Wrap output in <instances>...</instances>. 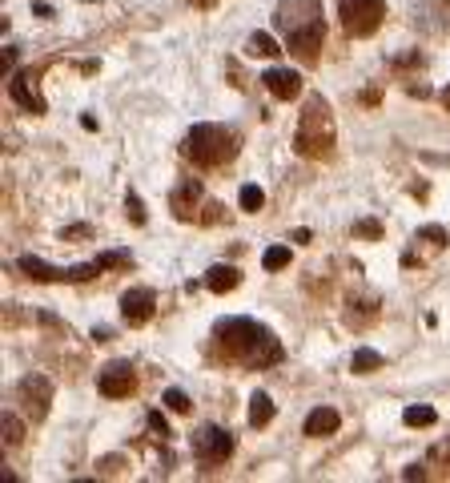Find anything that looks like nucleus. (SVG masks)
I'll list each match as a JSON object with an SVG mask.
<instances>
[{
    "instance_id": "1",
    "label": "nucleus",
    "mask_w": 450,
    "mask_h": 483,
    "mask_svg": "<svg viewBox=\"0 0 450 483\" xmlns=\"http://www.w3.org/2000/svg\"><path fill=\"white\" fill-rule=\"evenodd\" d=\"M213 343L221 351V359L229 362H242L250 370H261V367H274L282 362V343L274 339V331L253 318H221L213 326Z\"/></svg>"
},
{
    "instance_id": "2",
    "label": "nucleus",
    "mask_w": 450,
    "mask_h": 483,
    "mask_svg": "<svg viewBox=\"0 0 450 483\" xmlns=\"http://www.w3.org/2000/svg\"><path fill=\"white\" fill-rule=\"evenodd\" d=\"M277 33L290 41V49L314 61L322 49V36H326V20H322V4L318 0H282L274 12Z\"/></svg>"
},
{
    "instance_id": "3",
    "label": "nucleus",
    "mask_w": 450,
    "mask_h": 483,
    "mask_svg": "<svg viewBox=\"0 0 450 483\" xmlns=\"http://www.w3.org/2000/svg\"><path fill=\"white\" fill-rule=\"evenodd\" d=\"M294 150L310 161L330 158V150H334V117H330V105L322 93L306 97V109L298 117V133H294Z\"/></svg>"
},
{
    "instance_id": "4",
    "label": "nucleus",
    "mask_w": 450,
    "mask_h": 483,
    "mask_svg": "<svg viewBox=\"0 0 450 483\" xmlns=\"http://www.w3.org/2000/svg\"><path fill=\"white\" fill-rule=\"evenodd\" d=\"M237 137L234 129H225V125H193L190 129V141H185V153H190L198 166L213 169V166H225V161L237 158Z\"/></svg>"
},
{
    "instance_id": "5",
    "label": "nucleus",
    "mask_w": 450,
    "mask_h": 483,
    "mask_svg": "<svg viewBox=\"0 0 450 483\" xmlns=\"http://www.w3.org/2000/svg\"><path fill=\"white\" fill-rule=\"evenodd\" d=\"M338 17L350 36H374L386 17V0H338Z\"/></svg>"
},
{
    "instance_id": "6",
    "label": "nucleus",
    "mask_w": 450,
    "mask_h": 483,
    "mask_svg": "<svg viewBox=\"0 0 450 483\" xmlns=\"http://www.w3.org/2000/svg\"><path fill=\"white\" fill-rule=\"evenodd\" d=\"M17 266L36 282H89L105 270L101 258H93V262H85V266H49L44 258H33V254H25Z\"/></svg>"
},
{
    "instance_id": "7",
    "label": "nucleus",
    "mask_w": 450,
    "mask_h": 483,
    "mask_svg": "<svg viewBox=\"0 0 450 483\" xmlns=\"http://www.w3.org/2000/svg\"><path fill=\"white\" fill-rule=\"evenodd\" d=\"M193 456H198L201 464H225V459L234 456V435L225 427L193 431Z\"/></svg>"
},
{
    "instance_id": "8",
    "label": "nucleus",
    "mask_w": 450,
    "mask_h": 483,
    "mask_svg": "<svg viewBox=\"0 0 450 483\" xmlns=\"http://www.w3.org/2000/svg\"><path fill=\"white\" fill-rule=\"evenodd\" d=\"M17 403L25 407L28 419L41 423L44 415H49V403H52V383L44 375H25L17 383Z\"/></svg>"
},
{
    "instance_id": "9",
    "label": "nucleus",
    "mask_w": 450,
    "mask_h": 483,
    "mask_svg": "<svg viewBox=\"0 0 450 483\" xmlns=\"http://www.w3.org/2000/svg\"><path fill=\"white\" fill-rule=\"evenodd\" d=\"M133 386H137L133 362H109V367H101V375H97V391H101L105 399H125V395H133Z\"/></svg>"
},
{
    "instance_id": "10",
    "label": "nucleus",
    "mask_w": 450,
    "mask_h": 483,
    "mask_svg": "<svg viewBox=\"0 0 450 483\" xmlns=\"http://www.w3.org/2000/svg\"><path fill=\"white\" fill-rule=\"evenodd\" d=\"M153 310H157V294L149 286H133V290H125V299H121V318L129 326H145L149 318H153Z\"/></svg>"
},
{
    "instance_id": "11",
    "label": "nucleus",
    "mask_w": 450,
    "mask_h": 483,
    "mask_svg": "<svg viewBox=\"0 0 450 483\" xmlns=\"http://www.w3.org/2000/svg\"><path fill=\"white\" fill-rule=\"evenodd\" d=\"M9 97L17 101L20 109H25V113H36V117L44 113V97L33 89V73H28V69H25V73H17V77L9 81Z\"/></svg>"
},
{
    "instance_id": "12",
    "label": "nucleus",
    "mask_w": 450,
    "mask_h": 483,
    "mask_svg": "<svg viewBox=\"0 0 450 483\" xmlns=\"http://www.w3.org/2000/svg\"><path fill=\"white\" fill-rule=\"evenodd\" d=\"M261 81H266V89L277 97V101H294V97L302 93V77H298L294 69H269Z\"/></svg>"
},
{
    "instance_id": "13",
    "label": "nucleus",
    "mask_w": 450,
    "mask_h": 483,
    "mask_svg": "<svg viewBox=\"0 0 450 483\" xmlns=\"http://www.w3.org/2000/svg\"><path fill=\"white\" fill-rule=\"evenodd\" d=\"M338 427H342V415H338L334 407H314V411L306 415V435H310V440H326Z\"/></svg>"
},
{
    "instance_id": "14",
    "label": "nucleus",
    "mask_w": 450,
    "mask_h": 483,
    "mask_svg": "<svg viewBox=\"0 0 450 483\" xmlns=\"http://www.w3.org/2000/svg\"><path fill=\"white\" fill-rule=\"evenodd\" d=\"M237 282H242V270H237V266H225V262L209 266V274H206V286L213 290V294H229Z\"/></svg>"
},
{
    "instance_id": "15",
    "label": "nucleus",
    "mask_w": 450,
    "mask_h": 483,
    "mask_svg": "<svg viewBox=\"0 0 450 483\" xmlns=\"http://www.w3.org/2000/svg\"><path fill=\"white\" fill-rule=\"evenodd\" d=\"M201 198V185L198 182H185L182 190H174V214L182 222H193V202Z\"/></svg>"
},
{
    "instance_id": "16",
    "label": "nucleus",
    "mask_w": 450,
    "mask_h": 483,
    "mask_svg": "<svg viewBox=\"0 0 450 483\" xmlns=\"http://www.w3.org/2000/svg\"><path fill=\"white\" fill-rule=\"evenodd\" d=\"M269 419H274V399H269L266 391H258V395L250 399V427H266Z\"/></svg>"
},
{
    "instance_id": "17",
    "label": "nucleus",
    "mask_w": 450,
    "mask_h": 483,
    "mask_svg": "<svg viewBox=\"0 0 450 483\" xmlns=\"http://www.w3.org/2000/svg\"><path fill=\"white\" fill-rule=\"evenodd\" d=\"M0 440H4V448H20L25 443V423L12 411H4V419H0Z\"/></svg>"
},
{
    "instance_id": "18",
    "label": "nucleus",
    "mask_w": 450,
    "mask_h": 483,
    "mask_svg": "<svg viewBox=\"0 0 450 483\" xmlns=\"http://www.w3.org/2000/svg\"><path fill=\"white\" fill-rule=\"evenodd\" d=\"M245 53L250 57H277L282 49H277V41L269 33H253L250 41H245Z\"/></svg>"
},
{
    "instance_id": "19",
    "label": "nucleus",
    "mask_w": 450,
    "mask_h": 483,
    "mask_svg": "<svg viewBox=\"0 0 450 483\" xmlns=\"http://www.w3.org/2000/svg\"><path fill=\"white\" fill-rule=\"evenodd\" d=\"M434 419H438L434 407H407V411H402V423H407V427H434Z\"/></svg>"
},
{
    "instance_id": "20",
    "label": "nucleus",
    "mask_w": 450,
    "mask_h": 483,
    "mask_svg": "<svg viewBox=\"0 0 450 483\" xmlns=\"http://www.w3.org/2000/svg\"><path fill=\"white\" fill-rule=\"evenodd\" d=\"M350 367H354V375H370V370L382 367V354L370 351V347H362V351L354 354V362H350Z\"/></svg>"
},
{
    "instance_id": "21",
    "label": "nucleus",
    "mask_w": 450,
    "mask_h": 483,
    "mask_svg": "<svg viewBox=\"0 0 450 483\" xmlns=\"http://www.w3.org/2000/svg\"><path fill=\"white\" fill-rule=\"evenodd\" d=\"M290 258H294V250L290 246H269L266 258H261V266H266V270H286Z\"/></svg>"
},
{
    "instance_id": "22",
    "label": "nucleus",
    "mask_w": 450,
    "mask_h": 483,
    "mask_svg": "<svg viewBox=\"0 0 450 483\" xmlns=\"http://www.w3.org/2000/svg\"><path fill=\"white\" fill-rule=\"evenodd\" d=\"M261 206H266V193H261V185H242V210L245 214H258Z\"/></svg>"
},
{
    "instance_id": "23",
    "label": "nucleus",
    "mask_w": 450,
    "mask_h": 483,
    "mask_svg": "<svg viewBox=\"0 0 450 483\" xmlns=\"http://www.w3.org/2000/svg\"><path fill=\"white\" fill-rule=\"evenodd\" d=\"M161 403L169 407V411H177V415H185V411H190V395H185V391H177V386H174V391H165V399H161Z\"/></svg>"
},
{
    "instance_id": "24",
    "label": "nucleus",
    "mask_w": 450,
    "mask_h": 483,
    "mask_svg": "<svg viewBox=\"0 0 450 483\" xmlns=\"http://www.w3.org/2000/svg\"><path fill=\"white\" fill-rule=\"evenodd\" d=\"M354 238H370V242H378L382 238V226L374 218H362V222H354Z\"/></svg>"
},
{
    "instance_id": "25",
    "label": "nucleus",
    "mask_w": 450,
    "mask_h": 483,
    "mask_svg": "<svg viewBox=\"0 0 450 483\" xmlns=\"http://www.w3.org/2000/svg\"><path fill=\"white\" fill-rule=\"evenodd\" d=\"M101 262H105V270H112V266H129L133 254L129 250H109V254H101Z\"/></svg>"
},
{
    "instance_id": "26",
    "label": "nucleus",
    "mask_w": 450,
    "mask_h": 483,
    "mask_svg": "<svg viewBox=\"0 0 450 483\" xmlns=\"http://www.w3.org/2000/svg\"><path fill=\"white\" fill-rule=\"evenodd\" d=\"M125 210H129V222H137V226L145 222V206H141L137 193H129V202H125Z\"/></svg>"
},
{
    "instance_id": "27",
    "label": "nucleus",
    "mask_w": 450,
    "mask_h": 483,
    "mask_svg": "<svg viewBox=\"0 0 450 483\" xmlns=\"http://www.w3.org/2000/svg\"><path fill=\"white\" fill-rule=\"evenodd\" d=\"M418 238H426V242H434V246H446V230H442V226H426V230H418Z\"/></svg>"
},
{
    "instance_id": "28",
    "label": "nucleus",
    "mask_w": 450,
    "mask_h": 483,
    "mask_svg": "<svg viewBox=\"0 0 450 483\" xmlns=\"http://www.w3.org/2000/svg\"><path fill=\"white\" fill-rule=\"evenodd\" d=\"M149 427H153L157 435H161V440H169V435H174V431H169V423H165V415H161V411H149Z\"/></svg>"
},
{
    "instance_id": "29",
    "label": "nucleus",
    "mask_w": 450,
    "mask_h": 483,
    "mask_svg": "<svg viewBox=\"0 0 450 483\" xmlns=\"http://www.w3.org/2000/svg\"><path fill=\"white\" fill-rule=\"evenodd\" d=\"M423 475H426V467H423V464H410L407 471H402V479H423Z\"/></svg>"
},
{
    "instance_id": "30",
    "label": "nucleus",
    "mask_w": 450,
    "mask_h": 483,
    "mask_svg": "<svg viewBox=\"0 0 450 483\" xmlns=\"http://www.w3.org/2000/svg\"><path fill=\"white\" fill-rule=\"evenodd\" d=\"M89 234H93V230H89V226H73V230H65V242H69V238H89Z\"/></svg>"
},
{
    "instance_id": "31",
    "label": "nucleus",
    "mask_w": 450,
    "mask_h": 483,
    "mask_svg": "<svg viewBox=\"0 0 450 483\" xmlns=\"http://www.w3.org/2000/svg\"><path fill=\"white\" fill-rule=\"evenodd\" d=\"M193 4H198V9H213L217 0H193Z\"/></svg>"
},
{
    "instance_id": "32",
    "label": "nucleus",
    "mask_w": 450,
    "mask_h": 483,
    "mask_svg": "<svg viewBox=\"0 0 450 483\" xmlns=\"http://www.w3.org/2000/svg\"><path fill=\"white\" fill-rule=\"evenodd\" d=\"M434 456H438V459H450V443H446V448H438Z\"/></svg>"
},
{
    "instance_id": "33",
    "label": "nucleus",
    "mask_w": 450,
    "mask_h": 483,
    "mask_svg": "<svg viewBox=\"0 0 450 483\" xmlns=\"http://www.w3.org/2000/svg\"><path fill=\"white\" fill-rule=\"evenodd\" d=\"M442 105H446V109H450V85H446V89H442Z\"/></svg>"
}]
</instances>
